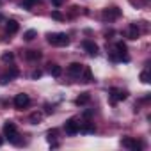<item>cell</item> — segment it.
Listing matches in <instances>:
<instances>
[{
    "label": "cell",
    "mask_w": 151,
    "mask_h": 151,
    "mask_svg": "<svg viewBox=\"0 0 151 151\" xmlns=\"http://www.w3.org/2000/svg\"><path fill=\"white\" fill-rule=\"evenodd\" d=\"M46 39H48V43L53 45V46H68V45H69V37H68V34H62V32L48 34Z\"/></svg>",
    "instance_id": "cell-1"
},
{
    "label": "cell",
    "mask_w": 151,
    "mask_h": 151,
    "mask_svg": "<svg viewBox=\"0 0 151 151\" xmlns=\"http://www.w3.org/2000/svg\"><path fill=\"white\" fill-rule=\"evenodd\" d=\"M4 135H6V137L11 140V142H14V144H20V140H18L20 133H18L16 123H13V121H6V124H4Z\"/></svg>",
    "instance_id": "cell-2"
},
{
    "label": "cell",
    "mask_w": 151,
    "mask_h": 151,
    "mask_svg": "<svg viewBox=\"0 0 151 151\" xmlns=\"http://www.w3.org/2000/svg\"><path fill=\"white\" fill-rule=\"evenodd\" d=\"M14 107L18 109V110H23V109H27L29 105H30V98H29V94H25V93H20V94H16L14 96Z\"/></svg>",
    "instance_id": "cell-3"
},
{
    "label": "cell",
    "mask_w": 151,
    "mask_h": 151,
    "mask_svg": "<svg viewBox=\"0 0 151 151\" xmlns=\"http://www.w3.org/2000/svg\"><path fill=\"white\" fill-rule=\"evenodd\" d=\"M109 96H110V101H112V103H117V101H123V100H126V98H128V93H126V91H123V89H117V87H114V89H110Z\"/></svg>",
    "instance_id": "cell-4"
},
{
    "label": "cell",
    "mask_w": 151,
    "mask_h": 151,
    "mask_svg": "<svg viewBox=\"0 0 151 151\" xmlns=\"http://www.w3.org/2000/svg\"><path fill=\"white\" fill-rule=\"evenodd\" d=\"M64 130H66L69 135H75V133H78V132H80V123L75 119V117H71V119H68V121H66Z\"/></svg>",
    "instance_id": "cell-5"
},
{
    "label": "cell",
    "mask_w": 151,
    "mask_h": 151,
    "mask_svg": "<svg viewBox=\"0 0 151 151\" xmlns=\"http://www.w3.org/2000/svg\"><path fill=\"white\" fill-rule=\"evenodd\" d=\"M121 144H123V147H128V149H132V151L142 149V142H139V140H135V139H132V137H124V139L121 140Z\"/></svg>",
    "instance_id": "cell-6"
},
{
    "label": "cell",
    "mask_w": 151,
    "mask_h": 151,
    "mask_svg": "<svg viewBox=\"0 0 151 151\" xmlns=\"http://www.w3.org/2000/svg\"><path fill=\"white\" fill-rule=\"evenodd\" d=\"M82 69H84V64H80V62H71L68 66V73H69V77H73V78H80Z\"/></svg>",
    "instance_id": "cell-7"
},
{
    "label": "cell",
    "mask_w": 151,
    "mask_h": 151,
    "mask_svg": "<svg viewBox=\"0 0 151 151\" xmlns=\"http://www.w3.org/2000/svg\"><path fill=\"white\" fill-rule=\"evenodd\" d=\"M119 16H121V11H119L117 7H110V9H105V11H103V20L112 22V20H116V18H119Z\"/></svg>",
    "instance_id": "cell-8"
},
{
    "label": "cell",
    "mask_w": 151,
    "mask_h": 151,
    "mask_svg": "<svg viewBox=\"0 0 151 151\" xmlns=\"http://www.w3.org/2000/svg\"><path fill=\"white\" fill-rule=\"evenodd\" d=\"M82 46H84V50H86L89 55H96V53H98V45H96L94 41H89V39H86V41L82 43Z\"/></svg>",
    "instance_id": "cell-9"
},
{
    "label": "cell",
    "mask_w": 151,
    "mask_h": 151,
    "mask_svg": "<svg viewBox=\"0 0 151 151\" xmlns=\"http://www.w3.org/2000/svg\"><path fill=\"white\" fill-rule=\"evenodd\" d=\"M18 29H20L18 22H14V20H7V22H6V30H7V34H16Z\"/></svg>",
    "instance_id": "cell-10"
},
{
    "label": "cell",
    "mask_w": 151,
    "mask_h": 151,
    "mask_svg": "<svg viewBox=\"0 0 151 151\" xmlns=\"http://www.w3.org/2000/svg\"><path fill=\"white\" fill-rule=\"evenodd\" d=\"M48 73L52 75V77L59 78L60 75H62V68H60L59 64H48Z\"/></svg>",
    "instance_id": "cell-11"
},
{
    "label": "cell",
    "mask_w": 151,
    "mask_h": 151,
    "mask_svg": "<svg viewBox=\"0 0 151 151\" xmlns=\"http://www.w3.org/2000/svg\"><path fill=\"white\" fill-rule=\"evenodd\" d=\"M139 36H140V30H139L137 23H132V25L128 27V39H137Z\"/></svg>",
    "instance_id": "cell-12"
},
{
    "label": "cell",
    "mask_w": 151,
    "mask_h": 151,
    "mask_svg": "<svg viewBox=\"0 0 151 151\" xmlns=\"http://www.w3.org/2000/svg\"><path fill=\"white\" fill-rule=\"evenodd\" d=\"M25 59L30 60V62L39 60V59H41V52H37V50H27V52H25Z\"/></svg>",
    "instance_id": "cell-13"
},
{
    "label": "cell",
    "mask_w": 151,
    "mask_h": 151,
    "mask_svg": "<svg viewBox=\"0 0 151 151\" xmlns=\"http://www.w3.org/2000/svg\"><path fill=\"white\" fill-rule=\"evenodd\" d=\"M80 80H82V82H86V84L93 82V73H91V69H89V68H86V66H84L82 75H80Z\"/></svg>",
    "instance_id": "cell-14"
},
{
    "label": "cell",
    "mask_w": 151,
    "mask_h": 151,
    "mask_svg": "<svg viewBox=\"0 0 151 151\" xmlns=\"http://www.w3.org/2000/svg\"><path fill=\"white\" fill-rule=\"evenodd\" d=\"M89 100H91V94L89 93H82L77 100H75V103H77L78 107H82V105H86V103H89Z\"/></svg>",
    "instance_id": "cell-15"
},
{
    "label": "cell",
    "mask_w": 151,
    "mask_h": 151,
    "mask_svg": "<svg viewBox=\"0 0 151 151\" xmlns=\"http://www.w3.org/2000/svg\"><path fill=\"white\" fill-rule=\"evenodd\" d=\"M80 132H82V133H93V132H94V124H93L91 121H86L84 124L80 123Z\"/></svg>",
    "instance_id": "cell-16"
},
{
    "label": "cell",
    "mask_w": 151,
    "mask_h": 151,
    "mask_svg": "<svg viewBox=\"0 0 151 151\" xmlns=\"http://www.w3.org/2000/svg\"><path fill=\"white\" fill-rule=\"evenodd\" d=\"M139 78H140V82H142V84H149V82H151V75H149V71H147V69H144V71L140 73V77H139Z\"/></svg>",
    "instance_id": "cell-17"
},
{
    "label": "cell",
    "mask_w": 151,
    "mask_h": 151,
    "mask_svg": "<svg viewBox=\"0 0 151 151\" xmlns=\"http://www.w3.org/2000/svg\"><path fill=\"white\" fill-rule=\"evenodd\" d=\"M36 36H37V32H36V30H32V29H30V30H27V32H25V34H23V39H25V41H32V39H34V37H36Z\"/></svg>",
    "instance_id": "cell-18"
},
{
    "label": "cell",
    "mask_w": 151,
    "mask_h": 151,
    "mask_svg": "<svg viewBox=\"0 0 151 151\" xmlns=\"http://www.w3.org/2000/svg\"><path fill=\"white\" fill-rule=\"evenodd\" d=\"M13 60H14V53H11V52L2 53V62H13Z\"/></svg>",
    "instance_id": "cell-19"
},
{
    "label": "cell",
    "mask_w": 151,
    "mask_h": 151,
    "mask_svg": "<svg viewBox=\"0 0 151 151\" xmlns=\"http://www.w3.org/2000/svg\"><path fill=\"white\" fill-rule=\"evenodd\" d=\"M41 117H43V116H41L39 112H34V114H32L29 119H30V123H32V124H37V123L41 121Z\"/></svg>",
    "instance_id": "cell-20"
},
{
    "label": "cell",
    "mask_w": 151,
    "mask_h": 151,
    "mask_svg": "<svg viewBox=\"0 0 151 151\" xmlns=\"http://www.w3.org/2000/svg\"><path fill=\"white\" fill-rule=\"evenodd\" d=\"M116 50H117L121 55H126V45H124V43H121V41H119V43L116 45Z\"/></svg>",
    "instance_id": "cell-21"
},
{
    "label": "cell",
    "mask_w": 151,
    "mask_h": 151,
    "mask_svg": "<svg viewBox=\"0 0 151 151\" xmlns=\"http://www.w3.org/2000/svg\"><path fill=\"white\" fill-rule=\"evenodd\" d=\"M37 2H39V0H23V2H22V7H27V9H29V7H32L34 4H37Z\"/></svg>",
    "instance_id": "cell-22"
},
{
    "label": "cell",
    "mask_w": 151,
    "mask_h": 151,
    "mask_svg": "<svg viewBox=\"0 0 151 151\" xmlns=\"http://www.w3.org/2000/svg\"><path fill=\"white\" fill-rule=\"evenodd\" d=\"M52 18H53V20H57V22H62V20H64V16H62L59 11H53V13H52Z\"/></svg>",
    "instance_id": "cell-23"
},
{
    "label": "cell",
    "mask_w": 151,
    "mask_h": 151,
    "mask_svg": "<svg viewBox=\"0 0 151 151\" xmlns=\"http://www.w3.org/2000/svg\"><path fill=\"white\" fill-rule=\"evenodd\" d=\"M57 137V130H50L48 132V140H52V139H55Z\"/></svg>",
    "instance_id": "cell-24"
},
{
    "label": "cell",
    "mask_w": 151,
    "mask_h": 151,
    "mask_svg": "<svg viewBox=\"0 0 151 151\" xmlns=\"http://www.w3.org/2000/svg\"><path fill=\"white\" fill-rule=\"evenodd\" d=\"M52 4H53L55 7H60V6L64 4V0H52Z\"/></svg>",
    "instance_id": "cell-25"
},
{
    "label": "cell",
    "mask_w": 151,
    "mask_h": 151,
    "mask_svg": "<svg viewBox=\"0 0 151 151\" xmlns=\"http://www.w3.org/2000/svg\"><path fill=\"white\" fill-rule=\"evenodd\" d=\"M41 75H43V73H41V71L37 69V71H34V73H32V78H39V77H41Z\"/></svg>",
    "instance_id": "cell-26"
},
{
    "label": "cell",
    "mask_w": 151,
    "mask_h": 151,
    "mask_svg": "<svg viewBox=\"0 0 151 151\" xmlns=\"http://www.w3.org/2000/svg\"><path fill=\"white\" fill-rule=\"evenodd\" d=\"M2 142H4V139H2V137H0V146H2Z\"/></svg>",
    "instance_id": "cell-27"
}]
</instances>
